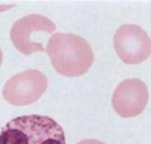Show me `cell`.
Masks as SVG:
<instances>
[{
  "mask_svg": "<svg viewBox=\"0 0 151 144\" xmlns=\"http://www.w3.org/2000/svg\"><path fill=\"white\" fill-rule=\"evenodd\" d=\"M12 6L11 5H9V6H3V5H0V12H2V11L6 10V9H9V8H11Z\"/></svg>",
  "mask_w": 151,
  "mask_h": 144,
  "instance_id": "obj_8",
  "label": "cell"
},
{
  "mask_svg": "<svg viewBox=\"0 0 151 144\" xmlns=\"http://www.w3.org/2000/svg\"><path fill=\"white\" fill-rule=\"evenodd\" d=\"M77 144H106L104 142L100 140H97V139H85V140H82L80 142H78Z\"/></svg>",
  "mask_w": 151,
  "mask_h": 144,
  "instance_id": "obj_7",
  "label": "cell"
},
{
  "mask_svg": "<svg viewBox=\"0 0 151 144\" xmlns=\"http://www.w3.org/2000/svg\"><path fill=\"white\" fill-rule=\"evenodd\" d=\"M56 29L55 24L47 17L38 14L23 17L15 22L11 28L10 37L15 47L23 54H32L37 52H44V46L34 39L36 34H52Z\"/></svg>",
  "mask_w": 151,
  "mask_h": 144,
  "instance_id": "obj_5",
  "label": "cell"
},
{
  "mask_svg": "<svg viewBox=\"0 0 151 144\" xmlns=\"http://www.w3.org/2000/svg\"><path fill=\"white\" fill-rule=\"evenodd\" d=\"M2 59H3V54H2V50L0 49V65H1V63H2Z\"/></svg>",
  "mask_w": 151,
  "mask_h": 144,
  "instance_id": "obj_9",
  "label": "cell"
},
{
  "mask_svg": "<svg viewBox=\"0 0 151 144\" xmlns=\"http://www.w3.org/2000/svg\"><path fill=\"white\" fill-rule=\"evenodd\" d=\"M47 88V78L36 69L12 76L4 85L3 97L13 106H27L35 103Z\"/></svg>",
  "mask_w": 151,
  "mask_h": 144,
  "instance_id": "obj_3",
  "label": "cell"
},
{
  "mask_svg": "<svg viewBox=\"0 0 151 144\" xmlns=\"http://www.w3.org/2000/svg\"><path fill=\"white\" fill-rule=\"evenodd\" d=\"M114 47L119 58L127 64L145 61L151 52L150 38L137 25H122L114 37Z\"/></svg>",
  "mask_w": 151,
  "mask_h": 144,
  "instance_id": "obj_4",
  "label": "cell"
},
{
  "mask_svg": "<svg viewBox=\"0 0 151 144\" xmlns=\"http://www.w3.org/2000/svg\"><path fill=\"white\" fill-rule=\"evenodd\" d=\"M47 52L59 74L75 77L88 71L94 60L86 39L74 34L56 33L48 39Z\"/></svg>",
  "mask_w": 151,
  "mask_h": 144,
  "instance_id": "obj_2",
  "label": "cell"
},
{
  "mask_svg": "<svg viewBox=\"0 0 151 144\" xmlns=\"http://www.w3.org/2000/svg\"><path fill=\"white\" fill-rule=\"evenodd\" d=\"M147 103V87L141 80L136 78L121 82L112 98L114 110L122 117H133L140 115Z\"/></svg>",
  "mask_w": 151,
  "mask_h": 144,
  "instance_id": "obj_6",
  "label": "cell"
},
{
  "mask_svg": "<svg viewBox=\"0 0 151 144\" xmlns=\"http://www.w3.org/2000/svg\"><path fill=\"white\" fill-rule=\"evenodd\" d=\"M0 144H66L59 123L47 115H22L8 121L0 132Z\"/></svg>",
  "mask_w": 151,
  "mask_h": 144,
  "instance_id": "obj_1",
  "label": "cell"
}]
</instances>
